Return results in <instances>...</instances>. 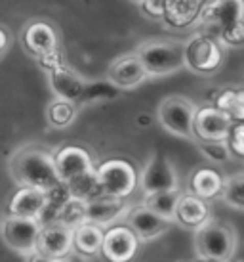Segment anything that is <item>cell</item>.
Instances as JSON below:
<instances>
[{
	"mask_svg": "<svg viewBox=\"0 0 244 262\" xmlns=\"http://www.w3.org/2000/svg\"><path fill=\"white\" fill-rule=\"evenodd\" d=\"M197 110L199 107L183 96H168L158 103V123L166 132H170L174 136L194 142L197 140V136H194Z\"/></svg>",
	"mask_w": 244,
	"mask_h": 262,
	"instance_id": "obj_6",
	"label": "cell"
},
{
	"mask_svg": "<svg viewBox=\"0 0 244 262\" xmlns=\"http://www.w3.org/2000/svg\"><path fill=\"white\" fill-rule=\"evenodd\" d=\"M48 201H50V191L46 189L19 188L8 203V214L21 219H40L44 209L48 207Z\"/></svg>",
	"mask_w": 244,
	"mask_h": 262,
	"instance_id": "obj_17",
	"label": "cell"
},
{
	"mask_svg": "<svg viewBox=\"0 0 244 262\" xmlns=\"http://www.w3.org/2000/svg\"><path fill=\"white\" fill-rule=\"evenodd\" d=\"M103 235V228L82 222L77 228H72V251L82 258H93L101 255Z\"/></svg>",
	"mask_w": 244,
	"mask_h": 262,
	"instance_id": "obj_20",
	"label": "cell"
},
{
	"mask_svg": "<svg viewBox=\"0 0 244 262\" xmlns=\"http://www.w3.org/2000/svg\"><path fill=\"white\" fill-rule=\"evenodd\" d=\"M36 251L54 260L65 258L72 251V228L63 222H50L40 228Z\"/></svg>",
	"mask_w": 244,
	"mask_h": 262,
	"instance_id": "obj_14",
	"label": "cell"
},
{
	"mask_svg": "<svg viewBox=\"0 0 244 262\" xmlns=\"http://www.w3.org/2000/svg\"><path fill=\"white\" fill-rule=\"evenodd\" d=\"M40 228L42 224L38 222V219H21L6 214V219L0 224V237L12 251L29 256L36 251Z\"/></svg>",
	"mask_w": 244,
	"mask_h": 262,
	"instance_id": "obj_8",
	"label": "cell"
},
{
	"mask_svg": "<svg viewBox=\"0 0 244 262\" xmlns=\"http://www.w3.org/2000/svg\"><path fill=\"white\" fill-rule=\"evenodd\" d=\"M130 205L118 197L101 195L97 199H84V222L93 226H111L126 216Z\"/></svg>",
	"mask_w": 244,
	"mask_h": 262,
	"instance_id": "obj_15",
	"label": "cell"
},
{
	"mask_svg": "<svg viewBox=\"0 0 244 262\" xmlns=\"http://www.w3.org/2000/svg\"><path fill=\"white\" fill-rule=\"evenodd\" d=\"M56 262H67V260H65V258H59V260H56Z\"/></svg>",
	"mask_w": 244,
	"mask_h": 262,
	"instance_id": "obj_35",
	"label": "cell"
},
{
	"mask_svg": "<svg viewBox=\"0 0 244 262\" xmlns=\"http://www.w3.org/2000/svg\"><path fill=\"white\" fill-rule=\"evenodd\" d=\"M132 2H136V4H141V2H143V0H132Z\"/></svg>",
	"mask_w": 244,
	"mask_h": 262,
	"instance_id": "obj_34",
	"label": "cell"
},
{
	"mask_svg": "<svg viewBox=\"0 0 244 262\" xmlns=\"http://www.w3.org/2000/svg\"><path fill=\"white\" fill-rule=\"evenodd\" d=\"M79 117V107L77 103L71 100H63V98H56L48 103L46 107V123L50 124L52 128H69Z\"/></svg>",
	"mask_w": 244,
	"mask_h": 262,
	"instance_id": "obj_24",
	"label": "cell"
},
{
	"mask_svg": "<svg viewBox=\"0 0 244 262\" xmlns=\"http://www.w3.org/2000/svg\"><path fill=\"white\" fill-rule=\"evenodd\" d=\"M217 40H219L222 46H227V48H240V46H244V19L223 27L219 31Z\"/></svg>",
	"mask_w": 244,
	"mask_h": 262,
	"instance_id": "obj_29",
	"label": "cell"
},
{
	"mask_svg": "<svg viewBox=\"0 0 244 262\" xmlns=\"http://www.w3.org/2000/svg\"><path fill=\"white\" fill-rule=\"evenodd\" d=\"M223 188L222 174L210 167L197 168L191 174V191L204 201H214L219 197Z\"/></svg>",
	"mask_w": 244,
	"mask_h": 262,
	"instance_id": "obj_22",
	"label": "cell"
},
{
	"mask_svg": "<svg viewBox=\"0 0 244 262\" xmlns=\"http://www.w3.org/2000/svg\"><path fill=\"white\" fill-rule=\"evenodd\" d=\"M180 189H166V191H153V193H145L143 205L153 212H157L164 219L172 220L176 219V207H178V199H180Z\"/></svg>",
	"mask_w": 244,
	"mask_h": 262,
	"instance_id": "obj_25",
	"label": "cell"
},
{
	"mask_svg": "<svg viewBox=\"0 0 244 262\" xmlns=\"http://www.w3.org/2000/svg\"><path fill=\"white\" fill-rule=\"evenodd\" d=\"M202 0H166L164 19L172 27H187L199 19Z\"/></svg>",
	"mask_w": 244,
	"mask_h": 262,
	"instance_id": "obj_23",
	"label": "cell"
},
{
	"mask_svg": "<svg viewBox=\"0 0 244 262\" xmlns=\"http://www.w3.org/2000/svg\"><path fill=\"white\" fill-rule=\"evenodd\" d=\"M139 249V239L126 224L113 226L103 235L101 255L107 262H130L134 260Z\"/></svg>",
	"mask_w": 244,
	"mask_h": 262,
	"instance_id": "obj_10",
	"label": "cell"
},
{
	"mask_svg": "<svg viewBox=\"0 0 244 262\" xmlns=\"http://www.w3.org/2000/svg\"><path fill=\"white\" fill-rule=\"evenodd\" d=\"M141 188L143 193H153V191H166V189H180V180L174 163L164 155H153L147 161L141 172Z\"/></svg>",
	"mask_w": 244,
	"mask_h": 262,
	"instance_id": "obj_12",
	"label": "cell"
},
{
	"mask_svg": "<svg viewBox=\"0 0 244 262\" xmlns=\"http://www.w3.org/2000/svg\"><path fill=\"white\" fill-rule=\"evenodd\" d=\"M23 50L36 59H42L59 52V31L48 19L35 17L23 25L21 29Z\"/></svg>",
	"mask_w": 244,
	"mask_h": 262,
	"instance_id": "obj_9",
	"label": "cell"
},
{
	"mask_svg": "<svg viewBox=\"0 0 244 262\" xmlns=\"http://www.w3.org/2000/svg\"><path fill=\"white\" fill-rule=\"evenodd\" d=\"M48 75H50V86L58 98L71 100L77 103V100L84 94V80L69 67H65L63 63L54 67Z\"/></svg>",
	"mask_w": 244,
	"mask_h": 262,
	"instance_id": "obj_21",
	"label": "cell"
},
{
	"mask_svg": "<svg viewBox=\"0 0 244 262\" xmlns=\"http://www.w3.org/2000/svg\"><path fill=\"white\" fill-rule=\"evenodd\" d=\"M194 251L202 262H229L237 249V233L227 224L206 220L194 230Z\"/></svg>",
	"mask_w": 244,
	"mask_h": 262,
	"instance_id": "obj_3",
	"label": "cell"
},
{
	"mask_svg": "<svg viewBox=\"0 0 244 262\" xmlns=\"http://www.w3.org/2000/svg\"><path fill=\"white\" fill-rule=\"evenodd\" d=\"M54 165L59 184L69 186L72 197H84L95 186V167L90 153L80 146H63L54 153Z\"/></svg>",
	"mask_w": 244,
	"mask_h": 262,
	"instance_id": "obj_2",
	"label": "cell"
},
{
	"mask_svg": "<svg viewBox=\"0 0 244 262\" xmlns=\"http://www.w3.org/2000/svg\"><path fill=\"white\" fill-rule=\"evenodd\" d=\"M149 79V73L145 71L143 63L134 54H124L120 58L113 59L107 67V80L115 88L120 90H132L143 84Z\"/></svg>",
	"mask_w": 244,
	"mask_h": 262,
	"instance_id": "obj_13",
	"label": "cell"
},
{
	"mask_svg": "<svg viewBox=\"0 0 244 262\" xmlns=\"http://www.w3.org/2000/svg\"><path fill=\"white\" fill-rule=\"evenodd\" d=\"M208 219H210V209H208V203L204 199L197 197L194 193H181L180 199H178L174 222H178L180 226L194 232L199 226H202Z\"/></svg>",
	"mask_w": 244,
	"mask_h": 262,
	"instance_id": "obj_19",
	"label": "cell"
},
{
	"mask_svg": "<svg viewBox=\"0 0 244 262\" xmlns=\"http://www.w3.org/2000/svg\"><path fill=\"white\" fill-rule=\"evenodd\" d=\"M217 0H202V8L204 6H210V4H215Z\"/></svg>",
	"mask_w": 244,
	"mask_h": 262,
	"instance_id": "obj_33",
	"label": "cell"
},
{
	"mask_svg": "<svg viewBox=\"0 0 244 262\" xmlns=\"http://www.w3.org/2000/svg\"><path fill=\"white\" fill-rule=\"evenodd\" d=\"M136 56L149 77H166L185 67L183 42L176 40H147L137 46Z\"/></svg>",
	"mask_w": 244,
	"mask_h": 262,
	"instance_id": "obj_4",
	"label": "cell"
},
{
	"mask_svg": "<svg viewBox=\"0 0 244 262\" xmlns=\"http://www.w3.org/2000/svg\"><path fill=\"white\" fill-rule=\"evenodd\" d=\"M185 67L197 75L215 73L223 61V50L219 40L208 35H194L183 42Z\"/></svg>",
	"mask_w": 244,
	"mask_h": 262,
	"instance_id": "obj_7",
	"label": "cell"
},
{
	"mask_svg": "<svg viewBox=\"0 0 244 262\" xmlns=\"http://www.w3.org/2000/svg\"><path fill=\"white\" fill-rule=\"evenodd\" d=\"M58 220L63 224L77 228L79 224L84 222V199L79 197H71L67 203L61 207V211L58 214Z\"/></svg>",
	"mask_w": 244,
	"mask_h": 262,
	"instance_id": "obj_28",
	"label": "cell"
},
{
	"mask_svg": "<svg viewBox=\"0 0 244 262\" xmlns=\"http://www.w3.org/2000/svg\"><path fill=\"white\" fill-rule=\"evenodd\" d=\"M231 134V117L219 107H199L194 115L197 140H227Z\"/></svg>",
	"mask_w": 244,
	"mask_h": 262,
	"instance_id": "obj_16",
	"label": "cell"
},
{
	"mask_svg": "<svg viewBox=\"0 0 244 262\" xmlns=\"http://www.w3.org/2000/svg\"><path fill=\"white\" fill-rule=\"evenodd\" d=\"M199 151L215 165H225L231 161V149L225 140H194Z\"/></svg>",
	"mask_w": 244,
	"mask_h": 262,
	"instance_id": "obj_27",
	"label": "cell"
},
{
	"mask_svg": "<svg viewBox=\"0 0 244 262\" xmlns=\"http://www.w3.org/2000/svg\"><path fill=\"white\" fill-rule=\"evenodd\" d=\"M27 262H56V260L50 258V256L42 255V253H38V251H35V253H31L29 255V260Z\"/></svg>",
	"mask_w": 244,
	"mask_h": 262,
	"instance_id": "obj_32",
	"label": "cell"
},
{
	"mask_svg": "<svg viewBox=\"0 0 244 262\" xmlns=\"http://www.w3.org/2000/svg\"><path fill=\"white\" fill-rule=\"evenodd\" d=\"M219 197L223 199V203L229 205L231 209L244 211V172L225 178Z\"/></svg>",
	"mask_w": 244,
	"mask_h": 262,
	"instance_id": "obj_26",
	"label": "cell"
},
{
	"mask_svg": "<svg viewBox=\"0 0 244 262\" xmlns=\"http://www.w3.org/2000/svg\"><path fill=\"white\" fill-rule=\"evenodd\" d=\"M240 19H244V0H217L215 4L202 8L197 21L222 31Z\"/></svg>",
	"mask_w": 244,
	"mask_h": 262,
	"instance_id": "obj_18",
	"label": "cell"
},
{
	"mask_svg": "<svg viewBox=\"0 0 244 262\" xmlns=\"http://www.w3.org/2000/svg\"><path fill=\"white\" fill-rule=\"evenodd\" d=\"M126 226L132 232L136 233V237L141 241H153L164 235L168 232V228L172 226V220L160 216L157 212H153L151 209H147L145 205H137V207H130L126 212Z\"/></svg>",
	"mask_w": 244,
	"mask_h": 262,
	"instance_id": "obj_11",
	"label": "cell"
},
{
	"mask_svg": "<svg viewBox=\"0 0 244 262\" xmlns=\"http://www.w3.org/2000/svg\"><path fill=\"white\" fill-rule=\"evenodd\" d=\"M141 12L151 19H162L166 12V0H143L141 4Z\"/></svg>",
	"mask_w": 244,
	"mask_h": 262,
	"instance_id": "obj_30",
	"label": "cell"
},
{
	"mask_svg": "<svg viewBox=\"0 0 244 262\" xmlns=\"http://www.w3.org/2000/svg\"><path fill=\"white\" fill-rule=\"evenodd\" d=\"M10 42H12V38H10V31H8L4 25H0V58L8 52Z\"/></svg>",
	"mask_w": 244,
	"mask_h": 262,
	"instance_id": "obj_31",
	"label": "cell"
},
{
	"mask_svg": "<svg viewBox=\"0 0 244 262\" xmlns=\"http://www.w3.org/2000/svg\"><path fill=\"white\" fill-rule=\"evenodd\" d=\"M139 174L126 159H107L95 168V186L103 195L126 199L136 191Z\"/></svg>",
	"mask_w": 244,
	"mask_h": 262,
	"instance_id": "obj_5",
	"label": "cell"
},
{
	"mask_svg": "<svg viewBox=\"0 0 244 262\" xmlns=\"http://www.w3.org/2000/svg\"><path fill=\"white\" fill-rule=\"evenodd\" d=\"M10 174L19 188H40L52 191L61 186L54 165V153L40 146H23L10 157Z\"/></svg>",
	"mask_w": 244,
	"mask_h": 262,
	"instance_id": "obj_1",
	"label": "cell"
}]
</instances>
